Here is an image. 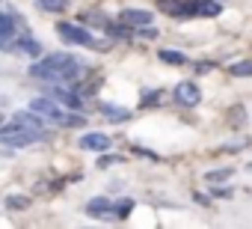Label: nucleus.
Returning <instances> with one entry per match:
<instances>
[{
    "label": "nucleus",
    "mask_w": 252,
    "mask_h": 229,
    "mask_svg": "<svg viewBox=\"0 0 252 229\" xmlns=\"http://www.w3.org/2000/svg\"><path fill=\"white\" fill-rule=\"evenodd\" d=\"M231 173H234L231 167H220V170H208V173H205V179H208L211 185H217V182H225V179H231Z\"/></svg>",
    "instance_id": "21"
},
{
    "label": "nucleus",
    "mask_w": 252,
    "mask_h": 229,
    "mask_svg": "<svg viewBox=\"0 0 252 229\" xmlns=\"http://www.w3.org/2000/svg\"><path fill=\"white\" fill-rule=\"evenodd\" d=\"M113 164H122V158L119 155H101L98 158V167H113Z\"/></svg>",
    "instance_id": "24"
},
{
    "label": "nucleus",
    "mask_w": 252,
    "mask_h": 229,
    "mask_svg": "<svg viewBox=\"0 0 252 229\" xmlns=\"http://www.w3.org/2000/svg\"><path fill=\"white\" fill-rule=\"evenodd\" d=\"M110 211H113V202H110L107 196H95V199L86 202V214H89V217H104V214H110Z\"/></svg>",
    "instance_id": "12"
},
{
    "label": "nucleus",
    "mask_w": 252,
    "mask_h": 229,
    "mask_svg": "<svg viewBox=\"0 0 252 229\" xmlns=\"http://www.w3.org/2000/svg\"><path fill=\"white\" fill-rule=\"evenodd\" d=\"M57 36H60V39H65L68 45L101 48V51H107V48H110L107 42H95V36H92L86 27H80V24H71V21H60V24H57Z\"/></svg>",
    "instance_id": "3"
},
{
    "label": "nucleus",
    "mask_w": 252,
    "mask_h": 229,
    "mask_svg": "<svg viewBox=\"0 0 252 229\" xmlns=\"http://www.w3.org/2000/svg\"><path fill=\"white\" fill-rule=\"evenodd\" d=\"M220 12H222L220 0H199V15H205V18H217Z\"/></svg>",
    "instance_id": "16"
},
{
    "label": "nucleus",
    "mask_w": 252,
    "mask_h": 229,
    "mask_svg": "<svg viewBox=\"0 0 252 229\" xmlns=\"http://www.w3.org/2000/svg\"><path fill=\"white\" fill-rule=\"evenodd\" d=\"M15 48L24 51V54H30V57H39L42 54V42H36L33 36H18L15 39Z\"/></svg>",
    "instance_id": "14"
},
{
    "label": "nucleus",
    "mask_w": 252,
    "mask_h": 229,
    "mask_svg": "<svg viewBox=\"0 0 252 229\" xmlns=\"http://www.w3.org/2000/svg\"><path fill=\"white\" fill-rule=\"evenodd\" d=\"M30 107H33V110L39 113V116L51 119V122H57V116H60V113H63V110L57 107V101H54L51 95H48V98H33V101H30Z\"/></svg>",
    "instance_id": "10"
},
{
    "label": "nucleus",
    "mask_w": 252,
    "mask_h": 229,
    "mask_svg": "<svg viewBox=\"0 0 252 229\" xmlns=\"http://www.w3.org/2000/svg\"><path fill=\"white\" fill-rule=\"evenodd\" d=\"M48 95H51L54 101L71 107V110H80V95H74L65 83H48Z\"/></svg>",
    "instance_id": "5"
},
{
    "label": "nucleus",
    "mask_w": 252,
    "mask_h": 229,
    "mask_svg": "<svg viewBox=\"0 0 252 229\" xmlns=\"http://www.w3.org/2000/svg\"><path fill=\"white\" fill-rule=\"evenodd\" d=\"M158 57H160L163 63H169V66H184V63H187V57H184L181 51H169V48H160Z\"/></svg>",
    "instance_id": "17"
},
{
    "label": "nucleus",
    "mask_w": 252,
    "mask_h": 229,
    "mask_svg": "<svg viewBox=\"0 0 252 229\" xmlns=\"http://www.w3.org/2000/svg\"><path fill=\"white\" fill-rule=\"evenodd\" d=\"M131 211H134V199H128V196L119 199V202H113V214H116V217H122V220L128 217Z\"/></svg>",
    "instance_id": "20"
},
{
    "label": "nucleus",
    "mask_w": 252,
    "mask_h": 229,
    "mask_svg": "<svg viewBox=\"0 0 252 229\" xmlns=\"http://www.w3.org/2000/svg\"><path fill=\"white\" fill-rule=\"evenodd\" d=\"M86 63L74 54H48L42 60H36L30 66V77H39L45 83H68V80H77L83 75Z\"/></svg>",
    "instance_id": "1"
},
{
    "label": "nucleus",
    "mask_w": 252,
    "mask_h": 229,
    "mask_svg": "<svg viewBox=\"0 0 252 229\" xmlns=\"http://www.w3.org/2000/svg\"><path fill=\"white\" fill-rule=\"evenodd\" d=\"M0 36H6V39H12V36H15V15L0 12Z\"/></svg>",
    "instance_id": "18"
},
{
    "label": "nucleus",
    "mask_w": 252,
    "mask_h": 229,
    "mask_svg": "<svg viewBox=\"0 0 252 229\" xmlns=\"http://www.w3.org/2000/svg\"><path fill=\"white\" fill-rule=\"evenodd\" d=\"M228 72L234 77H252V60H240V63H231Z\"/></svg>",
    "instance_id": "19"
},
{
    "label": "nucleus",
    "mask_w": 252,
    "mask_h": 229,
    "mask_svg": "<svg viewBox=\"0 0 252 229\" xmlns=\"http://www.w3.org/2000/svg\"><path fill=\"white\" fill-rule=\"evenodd\" d=\"M101 113H104L107 122H128L134 116L128 107H119V104H101Z\"/></svg>",
    "instance_id": "11"
},
{
    "label": "nucleus",
    "mask_w": 252,
    "mask_h": 229,
    "mask_svg": "<svg viewBox=\"0 0 252 229\" xmlns=\"http://www.w3.org/2000/svg\"><path fill=\"white\" fill-rule=\"evenodd\" d=\"M36 6H39L42 12H54V15H60V12L68 9V0H36Z\"/></svg>",
    "instance_id": "15"
},
{
    "label": "nucleus",
    "mask_w": 252,
    "mask_h": 229,
    "mask_svg": "<svg viewBox=\"0 0 252 229\" xmlns=\"http://www.w3.org/2000/svg\"><path fill=\"white\" fill-rule=\"evenodd\" d=\"M48 137H51V131H30V128L15 125V122L0 125V143H3V146H12V149H24V146H30V143L48 140Z\"/></svg>",
    "instance_id": "2"
},
{
    "label": "nucleus",
    "mask_w": 252,
    "mask_h": 229,
    "mask_svg": "<svg viewBox=\"0 0 252 229\" xmlns=\"http://www.w3.org/2000/svg\"><path fill=\"white\" fill-rule=\"evenodd\" d=\"M246 119V110L243 107H231V125H237V122H243Z\"/></svg>",
    "instance_id": "25"
},
{
    "label": "nucleus",
    "mask_w": 252,
    "mask_h": 229,
    "mask_svg": "<svg viewBox=\"0 0 252 229\" xmlns=\"http://www.w3.org/2000/svg\"><path fill=\"white\" fill-rule=\"evenodd\" d=\"M110 146H113V140L104 131H86L80 137V149H86V152H107Z\"/></svg>",
    "instance_id": "6"
},
{
    "label": "nucleus",
    "mask_w": 252,
    "mask_h": 229,
    "mask_svg": "<svg viewBox=\"0 0 252 229\" xmlns=\"http://www.w3.org/2000/svg\"><path fill=\"white\" fill-rule=\"evenodd\" d=\"M12 122H15V125H24V128H30V131H48V128H45V116H39L33 107H30V110H18L15 116H12Z\"/></svg>",
    "instance_id": "9"
},
{
    "label": "nucleus",
    "mask_w": 252,
    "mask_h": 229,
    "mask_svg": "<svg viewBox=\"0 0 252 229\" xmlns=\"http://www.w3.org/2000/svg\"><path fill=\"white\" fill-rule=\"evenodd\" d=\"M57 125H63V128H83V125H86V116H80L77 110L60 113V116H57Z\"/></svg>",
    "instance_id": "13"
},
{
    "label": "nucleus",
    "mask_w": 252,
    "mask_h": 229,
    "mask_svg": "<svg viewBox=\"0 0 252 229\" xmlns=\"http://www.w3.org/2000/svg\"><path fill=\"white\" fill-rule=\"evenodd\" d=\"M140 104H143V107H155V104H160V89H149V92H143Z\"/></svg>",
    "instance_id": "23"
},
{
    "label": "nucleus",
    "mask_w": 252,
    "mask_h": 229,
    "mask_svg": "<svg viewBox=\"0 0 252 229\" xmlns=\"http://www.w3.org/2000/svg\"><path fill=\"white\" fill-rule=\"evenodd\" d=\"M160 9L172 18H193L199 15V0H187V3H181V0H160Z\"/></svg>",
    "instance_id": "4"
},
{
    "label": "nucleus",
    "mask_w": 252,
    "mask_h": 229,
    "mask_svg": "<svg viewBox=\"0 0 252 229\" xmlns=\"http://www.w3.org/2000/svg\"><path fill=\"white\" fill-rule=\"evenodd\" d=\"M211 193H214V196H225V199H228L234 191H231V188H211Z\"/></svg>",
    "instance_id": "27"
},
{
    "label": "nucleus",
    "mask_w": 252,
    "mask_h": 229,
    "mask_svg": "<svg viewBox=\"0 0 252 229\" xmlns=\"http://www.w3.org/2000/svg\"><path fill=\"white\" fill-rule=\"evenodd\" d=\"M119 21L128 24V27H149L155 21V15L149 9H122L119 12Z\"/></svg>",
    "instance_id": "8"
},
{
    "label": "nucleus",
    "mask_w": 252,
    "mask_h": 229,
    "mask_svg": "<svg viewBox=\"0 0 252 229\" xmlns=\"http://www.w3.org/2000/svg\"><path fill=\"white\" fill-rule=\"evenodd\" d=\"M199 98H202V92H199V86H196L193 80H181V83L175 86V101H178V104L193 107V104H199Z\"/></svg>",
    "instance_id": "7"
},
{
    "label": "nucleus",
    "mask_w": 252,
    "mask_h": 229,
    "mask_svg": "<svg viewBox=\"0 0 252 229\" xmlns=\"http://www.w3.org/2000/svg\"><path fill=\"white\" fill-rule=\"evenodd\" d=\"M249 170H252V164H249Z\"/></svg>",
    "instance_id": "29"
},
{
    "label": "nucleus",
    "mask_w": 252,
    "mask_h": 229,
    "mask_svg": "<svg viewBox=\"0 0 252 229\" xmlns=\"http://www.w3.org/2000/svg\"><path fill=\"white\" fill-rule=\"evenodd\" d=\"M6 208H12V211H24V208H30V196H6Z\"/></svg>",
    "instance_id": "22"
},
{
    "label": "nucleus",
    "mask_w": 252,
    "mask_h": 229,
    "mask_svg": "<svg viewBox=\"0 0 252 229\" xmlns=\"http://www.w3.org/2000/svg\"><path fill=\"white\" fill-rule=\"evenodd\" d=\"M211 69H214V63H208V60H202V63H196V72H199V75H208Z\"/></svg>",
    "instance_id": "26"
},
{
    "label": "nucleus",
    "mask_w": 252,
    "mask_h": 229,
    "mask_svg": "<svg viewBox=\"0 0 252 229\" xmlns=\"http://www.w3.org/2000/svg\"><path fill=\"white\" fill-rule=\"evenodd\" d=\"M0 125H3V113H0Z\"/></svg>",
    "instance_id": "28"
}]
</instances>
